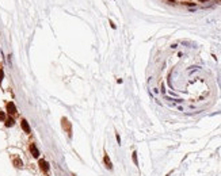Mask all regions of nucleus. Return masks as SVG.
Returning a JSON list of instances; mask_svg holds the SVG:
<instances>
[{
  "label": "nucleus",
  "mask_w": 221,
  "mask_h": 176,
  "mask_svg": "<svg viewBox=\"0 0 221 176\" xmlns=\"http://www.w3.org/2000/svg\"><path fill=\"white\" fill-rule=\"evenodd\" d=\"M132 158H133V162H134V165H138V158H137V152H133V153H132Z\"/></svg>",
  "instance_id": "1a4fd4ad"
},
{
  "label": "nucleus",
  "mask_w": 221,
  "mask_h": 176,
  "mask_svg": "<svg viewBox=\"0 0 221 176\" xmlns=\"http://www.w3.org/2000/svg\"><path fill=\"white\" fill-rule=\"evenodd\" d=\"M199 2H209V0H199Z\"/></svg>",
  "instance_id": "ddd939ff"
},
{
  "label": "nucleus",
  "mask_w": 221,
  "mask_h": 176,
  "mask_svg": "<svg viewBox=\"0 0 221 176\" xmlns=\"http://www.w3.org/2000/svg\"><path fill=\"white\" fill-rule=\"evenodd\" d=\"M14 123H15V121H14V118L12 117H10V118H7L4 121V125L7 126V127H12V126H14Z\"/></svg>",
  "instance_id": "6e6552de"
},
{
  "label": "nucleus",
  "mask_w": 221,
  "mask_h": 176,
  "mask_svg": "<svg viewBox=\"0 0 221 176\" xmlns=\"http://www.w3.org/2000/svg\"><path fill=\"white\" fill-rule=\"evenodd\" d=\"M7 117H6V112L4 111H0V122H4Z\"/></svg>",
  "instance_id": "9d476101"
},
{
  "label": "nucleus",
  "mask_w": 221,
  "mask_h": 176,
  "mask_svg": "<svg viewBox=\"0 0 221 176\" xmlns=\"http://www.w3.org/2000/svg\"><path fill=\"white\" fill-rule=\"evenodd\" d=\"M12 164H14L16 168H21V167H23V161H22L19 157H15L14 160H12Z\"/></svg>",
  "instance_id": "0eeeda50"
},
{
  "label": "nucleus",
  "mask_w": 221,
  "mask_h": 176,
  "mask_svg": "<svg viewBox=\"0 0 221 176\" xmlns=\"http://www.w3.org/2000/svg\"><path fill=\"white\" fill-rule=\"evenodd\" d=\"M38 165H39V168H41L42 172H45V173H48V172H49V162L46 161V160H43V158H39Z\"/></svg>",
  "instance_id": "7ed1b4c3"
},
{
  "label": "nucleus",
  "mask_w": 221,
  "mask_h": 176,
  "mask_svg": "<svg viewBox=\"0 0 221 176\" xmlns=\"http://www.w3.org/2000/svg\"><path fill=\"white\" fill-rule=\"evenodd\" d=\"M21 126H22L23 131L27 133V134H29L30 131H31V129H30V125H29V122L26 121V119H22V121H21Z\"/></svg>",
  "instance_id": "423d86ee"
},
{
  "label": "nucleus",
  "mask_w": 221,
  "mask_h": 176,
  "mask_svg": "<svg viewBox=\"0 0 221 176\" xmlns=\"http://www.w3.org/2000/svg\"><path fill=\"white\" fill-rule=\"evenodd\" d=\"M29 149H30V153H31L33 157H35V158L39 157V150H38V148H37L35 144H30Z\"/></svg>",
  "instance_id": "20e7f679"
},
{
  "label": "nucleus",
  "mask_w": 221,
  "mask_h": 176,
  "mask_svg": "<svg viewBox=\"0 0 221 176\" xmlns=\"http://www.w3.org/2000/svg\"><path fill=\"white\" fill-rule=\"evenodd\" d=\"M6 110H7L10 115H15L16 114V106L14 104V102H8L6 104Z\"/></svg>",
  "instance_id": "f03ea898"
},
{
  "label": "nucleus",
  "mask_w": 221,
  "mask_h": 176,
  "mask_svg": "<svg viewBox=\"0 0 221 176\" xmlns=\"http://www.w3.org/2000/svg\"><path fill=\"white\" fill-rule=\"evenodd\" d=\"M3 79H4V72H3V69L0 68V83L3 81Z\"/></svg>",
  "instance_id": "9b49d317"
},
{
  "label": "nucleus",
  "mask_w": 221,
  "mask_h": 176,
  "mask_svg": "<svg viewBox=\"0 0 221 176\" xmlns=\"http://www.w3.org/2000/svg\"><path fill=\"white\" fill-rule=\"evenodd\" d=\"M115 137H117V141H118V144H121V137H119L118 133H115Z\"/></svg>",
  "instance_id": "f8f14e48"
},
{
  "label": "nucleus",
  "mask_w": 221,
  "mask_h": 176,
  "mask_svg": "<svg viewBox=\"0 0 221 176\" xmlns=\"http://www.w3.org/2000/svg\"><path fill=\"white\" fill-rule=\"evenodd\" d=\"M103 162H105V165H106L107 169H113V162H111L109 154H107L106 152H105V156H103Z\"/></svg>",
  "instance_id": "39448f33"
},
{
  "label": "nucleus",
  "mask_w": 221,
  "mask_h": 176,
  "mask_svg": "<svg viewBox=\"0 0 221 176\" xmlns=\"http://www.w3.org/2000/svg\"><path fill=\"white\" fill-rule=\"evenodd\" d=\"M61 123H62V127L65 129V131L68 133V135H69V137H72V126H71V123L68 122V119H66V118H62V119H61Z\"/></svg>",
  "instance_id": "f257e3e1"
}]
</instances>
